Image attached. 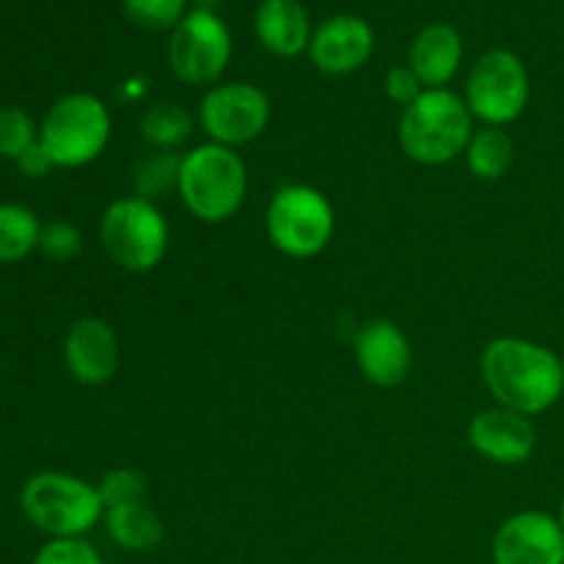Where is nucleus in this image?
Wrapping results in <instances>:
<instances>
[{
    "label": "nucleus",
    "mask_w": 564,
    "mask_h": 564,
    "mask_svg": "<svg viewBox=\"0 0 564 564\" xmlns=\"http://www.w3.org/2000/svg\"><path fill=\"white\" fill-rule=\"evenodd\" d=\"M102 521L105 529H108V538L124 551L147 554V551H154L163 543L165 527L163 521H160L158 512H154L147 501L105 510Z\"/></svg>",
    "instance_id": "obj_18"
},
{
    "label": "nucleus",
    "mask_w": 564,
    "mask_h": 564,
    "mask_svg": "<svg viewBox=\"0 0 564 564\" xmlns=\"http://www.w3.org/2000/svg\"><path fill=\"white\" fill-rule=\"evenodd\" d=\"M226 0H191V6L196 11H209V14H218V9Z\"/></svg>",
    "instance_id": "obj_30"
},
{
    "label": "nucleus",
    "mask_w": 564,
    "mask_h": 564,
    "mask_svg": "<svg viewBox=\"0 0 564 564\" xmlns=\"http://www.w3.org/2000/svg\"><path fill=\"white\" fill-rule=\"evenodd\" d=\"M270 97L253 83H218L198 105V124L207 141L220 147H246L270 124Z\"/></svg>",
    "instance_id": "obj_10"
},
{
    "label": "nucleus",
    "mask_w": 564,
    "mask_h": 564,
    "mask_svg": "<svg viewBox=\"0 0 564 564\" xmlns=\"http://www.w3.org/2000/svg\"><path fill=\"white\" fill-rule=\"evenodd\" d=\"M33 564H105L99 551L83 538L47 540L33 556Z\"/></svg>",
    "instance_id": "obj_27"
},
{
    "label": "nucleus",
    "mask_w": 564,
    "mask_h": 564,
    "mask_svg": "<svg viewBox=\"0 0 564 564\" xmlns=\"http://www.w3.org/2000/svg\"><path fill=\"white\" fill-rule=\"evenodd\" d=\"M494 564H564V529L560 518L527 510L507 518L494 538Z\"/></svg>",
    "instance_id": "obj_11"
},
{
    "label": "nucleus",
    "mask_w": 564,
    "mask_h": 564,
    "mask_svg": "<svg viewBox=\"0 0 564 564\" xmlns=\"http://www.w3.org/2000/svg\"><path fill=\"white\" fill-rule=\"evenodd\" d=\"M110 119L108 105L86 91L61 97L39 124V141L58 169H83L108 149Z\"/></svg>",
    "instance_id": "obj_7"
},
{
    "label": "nucleus",
    "mask_w": 564,
    "mask_h": 564,
    "mask_svg": "<svg viewBox=\"0 0 564 564\" xmlns=\"http://www.w3.org/2000/svg\"><path fill=\"white\" fill-rule=\"evenodd\" d=\"M352 350L364 380L378 389H394L405 383L416 361L408 334L391 319H372L364 325L352 341Z\"/></svg>",
    "instance_id": "obj_13"
},
{
    "label": "nucleus",
    "mask_w": 564,
    "mask_h": 564,
    "mask_svg": "<svg viewBox=\"0 0 564 564\" xmlns=\"http://www.w3.org/2000/svg\"><path fill=\"white\" fill-rule=\"evenodd\" d=\"M264 231L279 253L290 259H314L330 246L336 213L330 198L314 185L279 187L264 213Z\"/></svg>",
    "instance_id": "obj_6"
},
{
    "label": "nucleus",
    "mask_w": 564,
    "mask_h": 564,
    "mask_svg": "<svg viewBox=\"0 0 564 564\" xmlns=\"http://www.w3.org/2000/svg\"><path fill=\"white\" fill-rule=\"evenodd\" d=\"M14 165L22 176H28V180H44L50 171L58 169V165H55V160L50 158L47 149H44L42 141L31 143V147H28L25 152L14 160Z\"/></svg>",
    "instance_id": "obj_29"
},
{
    "label": "nucleus",
    "mask_w": 564,
    "mask_h": 564,
    "mask_svg": "<svg viewBox=\"0 0 564 564\" xmlns=\"http://www.w3.org/2000/svg\"><path fill=\"white\" fill-rule=\"evenodd\" d=\"M180 163L182 154L160 152V149H149L141 160H138L135 171H132V187L135 196L149 198L158 204V198L171 196L180 185Z\"/></svg>",
    "instance_id": "obj_22"
},
{
    "label": "nucleus",
    "mask_w": 564,
    "mask_h": 564,
    "mask_svg": "<svg viewBox=\"0 0 564 564\" xmlns=\"http://www.w3.org/2000/svg\"><path fill=\"white\" fill-rule=\"evenodd\" d=\"M556 518H560V523H562V529H564V499H562V505H560V516H556Z\"/></svg>",
    "instance_id": "obj_31"
},
{
    "label": "nucleus",
    "mask_w": 564,
    "mask_h": 564,
    "mask_svg": "<svg viewBox=\"0 0 564 564\" xmlns=\"http://www.w3.org/2000/svg\"><path fill=\"white\" fill-rule=\"evenodd\" d=\"M39 141V124L20 105L0 108V158L14 163L31 143Z\"/></svg>",
    "instance_id": "obj_24"
},
{
    "label": "nucleus",
    "mask_w": 564,
    "mask_h": 564,
    "mask_svg": "<svg viewBox=\"0 0 564 564\" xmlns=\"http://www.w3.org/2000/svg\"><path fill=\"white\" fill-rule=\"evenodd\" d=\"M463 64V36L449 22H433L411 44L408 66L424 88H446Z\"/></svg>",
    "instance_id": "obj_16"
},
{
    "label": "nucleus",
    "mask_w": 564,
    "mask_h": 564,
    "mask_svg": "<svg viewBox=\"0 0 564 564\" xmlns=\"http://www.w3.org/2000/svg\"><path fill=\"white\" fill-rule=\"evenodd\" d=\"M187 213L202 224H226L240 213L248 196V169L237 149L198 143L182 154L180 185Z\"/></svg>",
    "instance_id": "obj_2"
},
{
    "label": "nucleus",
    "mask_w": 564,
    "mask_h": 564,
    "mask_svg": "<svg viewBox=\"0 0 564 564\" xmlns=\"http://www.w3.org/2000/svg\"><path fill=\"white\" fill-rule=\"evenodd\" d=\"M231 47V31L220 14L191 9L171 31L169 66L187 86H213L229 66Z\"/></svg>",
    "instance_id": "obj_9"
},
{
    "label": "nucleus",
    "mask_w": 564,
    "mask_h": 564,
    "mask_svg": "<svg viewBox=\"0 0 564 564\" xmlns=\"http://www.w3.org/2000/svg\"><path fill=\"white\" fill-rule=\"evenodd\" d=\"M119 336L105 319L80 317L64 336V364L83 386H102L119 372Z\"/></svg>",
    "instance_id": "obj_15"
},
{
    "label": "nucleus",
    "mask_w": 564,
    "mask_h": 564,
    "mask_svg": "<svg viewBox=\"0 0 564 564\" xmlns=\"http://www.w3.org/2000/svg\"><path fill=\"white\" fill-rule=\"evenodd\" d=\"M42 226L39 215L25 204H0V264H17L39 251Z\"/></svg>",
    "instance_id": "obj_21"
},
{
    "label": "nucleus",
    "mask_w": 564,
    "mask_h": 564,
    "mask_svg": "<svg viewBox=\"0 0 564 564\" xmlns=\"http://www.w3.org/2000/svg\"><path fill=\"white\" fill-rule=\"evenodd\" d=\"M397 135L413 163L446 165L466 154L474 116L466 99L452 88H427L416 102L402 108Z\"/></svg>",
    "instance_id": "obj_3"
},
{
    "label": "nucleus",
    "mask_w": 564,
    "mask_h": 564,
    "mask_svg": "<svg viewBox=\"0 0 564 564\" xmlns=\"http://www.w3.org/2000/svg\"><path fill=\"white\" fill-rule=\"evenodd\" d=\"M262 47L279 58H297L312 44V22L301 0H262L253 17Z\"/></svg>",
    "instance_id": "obj_17"
},
{
    "label": "nucleus",
    "mask_w": 564,
    "mask_h": 564,
    "mask_svg": "<svg viewBox=\"0 0 564 564\" xmlns=\"http://www.w3.org/2000/svg\"><path fill=\"white\" fill-rule=\"evenodd\" d=\"M532 97L529 69L510 50H488L474 61L466 77V99L474 121L485 127H507L518 121Z\"/></svg>",
    "instance_id": "obj_8"
},
{
    "label": "nucleus",
    "mask_w": 564,
    "mask_h": 564,
    "mask_svg": "<svg viewBox=\"0 0 564 564\" xmlns=\"http://www.w3.org/2000/svg\"><path fill=\"white\" fill-rule=\"evenodd\" d=\"M193 127H196V119L180 102L149 105L141 113V121H138V132H141L143 143L149 149H160V152L180 149L193 135Z\"/></svg>",
    "instance_id": "obj_20"
},
{
    "label": "nucleus",
    "mask_w": 564,
    "mask_h": 564,
    "mask_svg": "<svg viewBox=\"0 0 564 564\" xmlns=\"http://www.w3.org/2000/svg\"><path fill=\"white\" fill-rule=\"evenodd\" d=\"M562 369H564V356H562Z\"/></svg>",
    "instance_id": "obj_32"
},
{
    "label": "nucleus",
    "mask_w": 564,
    "mask_h": 564,
    "mask_svg": "<svg viewBox=\"0 0 564 564\" xmlns=\"http://www.w3.org/2000/svg\"><path fill=\"white\" fill-rule=\"evenodd\" d=\"M191 11V0H124V14L143 31H174Z\"/></svg>",
    "instance_id": "obj_23"
},
{
    "label": "nucleus",
    "mask_w": 564,
    "mask_h": 564,
    "mask_svg": "<svg viewBox=\"0 0 564 564\" xmlns=\"http://www.w3.org/2000/svg\"><path fill=\"white\" fill-rule=\"evenodd\" d=\"M99 242L116 268L149 273L169 253L171 226L158 204L132 193L105 207L99 218Z\"/></svg>",
    "instance_id": "obj_5"
},
{
    "label": "nucleus",
    "mask_w": 564,
    "mask_h": 564,
    "mask_svg": "<svg viewBox=\"0 0 564 564\" xmlns=\"http://www.w3.org/2000/svg\"><path fill=\"white\" fill-rule=\"evenodd\" d=\"M466 165L477 180L496 182L516 163V141L505 127H479L466 147Z\"/></svg>",
    "instance_id": "obj_19"
},
{
    "label": "nucleus",
    "mask_w": 564,
    "mask_h": 564,
    "mask_svg": "<svg viewBox=\"0 0 564 564\" xmlns=\"http://www.w3.org/2000/svg\"><path fill=\"white\" fill-rule=\"evenodd\" d=\"M468 444L482 460L496 466H521L532 460L538 449V430L532 419L510 408H488L479 411L468 424Z\"/></svg>",
    "instance_id": "obj_12"
},
{
    "label": "nucleus",
    "mask_w": 564,
    "mask_h": 564,
    "mask_svg": "<svg viewBox=\"0 0 564 564\" xmlns=\"http://www.w3.org/2000/svg\"><path fill=\"white\" fill-rule=\"evenodd\" d=\"M97 494L105 510L124 505H141L147 501V477L135 468H110L97 482Z\"/></svg>",
    "instance_id": "obj_25"
},
{
    "label": "nucleus",
    "mask_w": 564,
    "mask_h": 564,
    "mask_svg": "<svg viewBox=\"0 0 564 564\" xmlns=\"http://www.w3.org/2000/svg\"><path fill=\"white\" fill-rule=\"evenodd\" d=\"M20 510L50 540L83 538L105 518L97 485L66 471H39L20 490Z\"/></svg>",
    "instance_id": "obj_4"
},
{
    "label": "nucleus",
    "mask_w": 564,
    "mask_h": 564,
    "mask_svg": "<svg viewBox=\"0 0 564 564\" xmlns=\"http://www.w3.org/2000/svg\"><path fill=\"white\" fill-rule=\"evenodd\" d=\"M383 88H386V97H389L391 102L402 105V108L413 105L424 91H427V88L422 86V80L416 77V72H413L408 64L391 66V69L386 72Z\"/></svg>",
    "instance_id": "obj_28"
},
{
    "label": "nucleus",
    "mask_w": 564,
    "mask_h": 564,
    "mask_svg": "<svg viewBox=\"0 0 564 564\" xmlns=\"http://www.w3.org/2000/svg\"><path fill=\"white\" fill-rule=\"evenodd\" d=\"M479 372L496 405L529 419L551 411L564 394L562 356L523 336L490 341L479 358Z\"/></svg>",
    "instance_id": "obj_1"
},
{
    "label": "nucleus",
    "mask_w": 564,
    "mask_h": 564,
    "mask_svg": "<svg viewBox=\"0 0 564 564\" xmlns=\"http://www.w3.org/2000/svg\"><path fill=\"white\" fill-rule=\"evenodd\" d=\"M83 251V235L69 220H50L42 226L39 253L50 262H72Z\"/></svg>",
    "instance_id": "obj_26"
},
{
    "label": "nucleus",
    "mask_w": 564,
    "mask_h": 564,
    "mask_svg": "<svg viewBox=\"0 0 564 564\" xmlns=\"http://www.w3.org/2000/svg\"><path fill=\"white\" fill-rule=\"evenodd\" d=\"M375 50V31L356 14H336L314 28L308 58L323 75H350L358 72Z\"/></svg>",
    "instance_id": "obj_14"
}]
</instances>
